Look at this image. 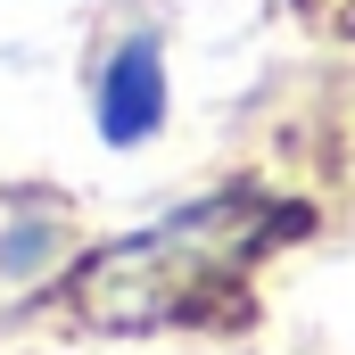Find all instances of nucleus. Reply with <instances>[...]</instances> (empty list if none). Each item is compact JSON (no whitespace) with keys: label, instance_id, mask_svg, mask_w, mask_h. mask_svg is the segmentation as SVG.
Instances as JSON below:
<instances>
[{"label":"nucleus","instance_id":"obj_1","mask_svg":"<svg viewBox=\"0 0 355 355\" xmlns=\"http://www.w3.org/2000/svg\"><path fill=\"white\" fill-rule=\"evenodd\" d=\"M174 116V75L157 33H116L99 75H91V132L107 149H149Z\"/></svg>","mask_w":355,"mask_h":355}]
</instances>
